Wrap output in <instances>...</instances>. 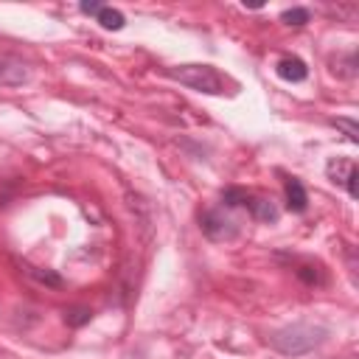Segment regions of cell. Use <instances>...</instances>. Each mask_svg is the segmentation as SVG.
<instances>
[{
	"label": "cell",
	"instance_id": "6da1fadb",
	"mask_svg": "<svg viewBox=\"0 0 359 359\" xmlns=\"http://www.w3.org/2000/svg\"><path fill=\"white\" fill-rule=\"evenodd\" d=\"M326 340V328L320 326H306V323H298V326H290V328H281L269 337V345L286 356H301V353H309L312 348H317L320 342Z\"/></svg>",
	"mask_w": 359,
	"mask_h": 359
},
{
	"label": "cell",
	"instance_id": "7a4b0ae2",
	"mask_svg": "<svg viewBox=\"0 0 359 359\" xmlns=\"http://www.w3.org/2000/svg\"><path fill=\"white\" fill-rule=\"evenodd\" d=\"M166 74L174 82H180V85H185L191 90L208 93V96L225 93V85H228V79L219 74L217 67H210V65H180V67H169Z\"/></svg>",
	"mask_w": 359,
	"mask_h": 359
},
{
	"label": "cell",
	"instance_id": "3957f363",
	"mask_svg": "<svg viewBox=\"0 0 359 359\" xmlns=\"http://www.w3.org/2000/svg\"><path fill=\"white\" fill-rule=\"evenodd\" d=\"M199 228H202V233H205L210 242H231V239H236V233H239L236 222L228 219L222 210H205L202 217H199Z\"/></svg>",
	"mask_w": 359,
	"mask_h": 359
},
{
	"label": "cell",
	"instance_id": "277c9868",
	"mask_svg": "<svg viewBox=\"0 0 359 359\" xmlns=\"http://www.w3.org/2000/svg\"><path fill=\"white\" fill-rule=\"evenodd\" d=\"M328 177H331V183H337V185H345L348 188V194H351V199H356L359 197V188H356V180H359V169H356V163L353 160H348V158H337V160H331L328 163Z\"/></svg>",
	"mask_w": 359,
	"mask_h": 359
},
{
	"label": "cell",
	"instance_id": "5b68a950",
	"mask_svg": "<svg viewBox=\"0 0 359 359\" xmlns=\"http://www.w3.org/2000/svg\"><path fill=\"white\" fill-rule=\"evenodd\" d=\"M28 82V65L17 56L0 53V87H20Z\"/></svg>",
	"mask_w": 359,
	"mask_h": 359
},
{
	"label": "cell",
	"instance_id": "8992f818",
	"mask_svg": "<svg viewBox=\"0 0 359 359\" xmlns=\"http://www.w3.org/2000/svg\"><path fill=\"white\" fill-rule=\"evenodd\" d=\"M283 191H286V208H290L292 213H303L309 208V197H306V188L301 180L290 177L283 183Z\"/></svg>",
	"mask_w": 359,
	"mask_h": 359
},
{
	"label": "cell",
	"instance_id": "52a82bcc",
	"mask_svg": "<svg viewBox=\"0 0 359 359\" xmlns=\"http://www.w3.org/2000/svg\"><path fill=\"white\" fill-rule=\"evenodd\" d=\"M244 205L250 208L253 219H258V222H278V208H275L272 199H264V197H253L250 194Z\"/></svg>",
	"mask_w": 359,
	"mask_h": 359
},
{
	"label": "cell",
	"instance_id": "ba28073f",
	"mask_svg": "<svg viewBox=\"0 0 359 359\" xmlns=\"http://www.w3.org/2000/svg\"><path fill=\"white\" fill-rule=\"evenodd\" d=\"M275 70H278V76H281L283 82H303V79L309 76V67H306L301 59H295V56L281 59Z\"/></svg>",
	"mask_w": 359,
	"mask_h": 359
},
{
	"label": "cell",
	"instance_id": "9c48e42d",
	"mask_svg": "<svg viewBox=\"0 0 359 359\" xmlns=\"http://www.w3.org/2000/svg\"><path fill=\"white\" fill-rule=\"evenodd\" d=\"M96 20H99L107 31H121V28L126 26V17H124L118 9H107V6H101V12L96 15Z\"/></svg>",
	"mask_w": 359,
	"mask_h": 359
},
{
	"label": "cell",
	"instance_id": "30bf717a",
	"mask_svg": "<svg viewBox=\"0 0 359 359\" xmlns=\"http://www.w3.org/2000/svg\"><path fill=\"white\" fill-rule=\"evenodd\" d=\"M90 317H93V312H90L87 306H70V309H65V323H67L70 328H82V326H87Z\"/></svg>",
	"mask_w": 359,
	"mask_h": 359
},
{
	"label": "cell",
	"instance_id": "8fae6325",
	"mask_svg": "<svg viewBox=\"0 0 359 359\" xmlns=\"http://www.w3.org/2000/svg\"><path fill=\"white\" fill-rule=\"evenodd\" d=\"M26 272L31 275V278H37L40 283H45V286H53V290H59V286L65 283L56 272H51V269H40V267H31V264H26Z\"/></svg>",
	"mask_w": 359,
	"mask_h": 359
},
{
	"label": "cell",
	"instance_id": "7c38bea8",
	"mask_svg": "<svg viewBox=\"0 0 359 359\" xmlns=\"http://www.w3.org/2000/svg\"><path fill=\"white\" fill-rule=\"evenodd\" d=\"M295 272H298V278H301L303 283H309V286H315V283H323V281H326L323 269H320V267H315V264H301Z\"/></svg>",
	"mask_w": 359,
	"mask_h": 359
},
{
	"label": "cell",
	"instance_id": "4fadbf2b",
	"mask_svg": "<svg viewBox=\"0 0 359 359\" xmlns=\"http://www.w3.org/2000/svg\"><path fill=\"white\" fill-rule=\"evenodd\" d=\"M309 20H312L309 9H286L281 15V23H286V26H306Z\"/></svg>",
	"mask_w": 359,
	"mask_h": 359
},
{
	"label": "cell",
	"instance_id": "5bb4252c",
	"mask_svg": "<svg viewBox=\"0 0 359 359\" xmlns=\"http://www.w3.org/2000/svg\"><path fill=\"white\" fill-rule=\"evenodd\" d=\"M247 197H250V194H247L244 188H228V191L222 194V202H225L228 208H236V205H244Z\"/></svg>",
	"mask_w": 359,
	"mask_h": 359
},
{
	"label": "cell",
	"instance_id": "9a60e30c",
	"mask_svg": "<svg viewBox=\"0 0 359 359\" xmlns=\"http://www.w3.org/2000/svg\"><path fill=\"white\" fill-rule=\"evenodd\" d=\"M331 124H334V126H340V129H345V135H348L353 143L359 140V124H356L353 118H334Z\"/></svg>",
	"mask_w": 359,
	"mask_h": 359
},
{
	"label": "cell",
	"instance_id": "2e32d148",
	"mask_svg": "<svg viewBox=\"0 0 359 359\" xmlns=\"http://www.w3.org/2000/svg\"><path fill=\"white\" fill-rule=\"evenodd\" d=\"M79 9H82V15H99V12H101V3H96V0H90V3H82Z\"/></svg>",
	"mask_w": 359,
	"mask_h": 359
}]
</instances>
